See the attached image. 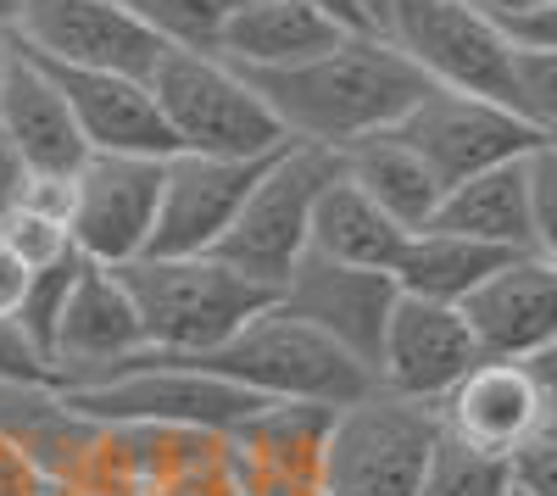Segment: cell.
Returning a JSON list of instances; mask_svg holds the SVG:
<instances>
[{"instance_id": "obj_1", "label": "cell", "mask_w": 557, "mask_h": 496, "mask_svg": "<svg viewBox=\"0 0 557 496\" xmlns=\"http://www.w3.org/2000/svg\"><path fill=\"white\" fill-rule=\"evenodd\" d=\"M246 78L268 96L273 117L285 123L296 146H323V151H346L368 134L396 128L435 89L430 73L391 34H351L335 51H323L301 67L246 73Z\"/></svg>"}, {"instance_id": "obj_2", "label": "cell", "mask_w": 557, "mask_h": 496, "mask_svg": "<svg viewBox=\"0 0 557 496\" xmlns=\"http://www.w3.org/2000/svg\"><path fill=\"white\" fill-rule=\"evenodd\" d=\"M146 335L173 357H212L235 340L257 312L278 301V290L246 280L223 257H139L117 268Z\"/></svg>"}, {"instance_id": "obj_3", "label": "cell", "mask_w": 557, "mask_h": 496, "mask_svg": "<svg viewBox=\"0 0 557 496\" xmlns=\"http://www.w3.org/2000/svg\"><path fill=\"white\" fill-rule=\"evenodd\" d=\"M62 390L96 424H173V430H207V435H235L257 408H268L262 396L223 380L201 357H173L157 346L101 380L62 385Z\"/></svg>"}, {"instance_id": "obj_4", "label": "cell", "mask_w": 557, "mask_h": 496, "mask_svg": "<svg viewBox=\"0 0 557 496\" xmlns=\"http://www.w3.org/2000/svg\"><path fill=\"white\" fill-rule=\"evenodd\" d=\"M223 380L246 385L262 401H323V408H351L368 390H380V374L346 351L335 335L296 319L290 307H268L228 340L223 351L201 357Z\"/></svg>"}, {"instance_id": "obj_5", "label": "cell", "mask_w": 557, "mask_h": 496, "mask_svg": "<svg viewBox=\"0 0 557 496\" xmlns=\"http://www.w3.org/2000/svg\"><path fill=\"white\" fill-rule=\"evenodd\" d=\"M157 107L178 151L201 157H278L296 146L262 89L218 51H168L151 73Z\"/></svg>"}, {"instance_id": "obj_6", "label": "cell", "mask_w": 557, "mask_h": 496, "mask_svg": "<svg viewBox=\"0 0 557 496\" xmlns=\"http://www.w3.org/2000/svg\"><path fill=\"white\" fill-rule=\"evenodd\" d=\"M441 408L407 401L391 390H368L341 408L330 458H323V491L330 496H418L441 452Z\"/></svg>"}, {"instance_id": "obj_7", "label": "cell", "mask_w": 557, "mask_h": 496, "mask_svg": "<svg viewBox=\"0 0 557 496\" xmlns=\"http://www.w3.org/2000/svg\"><path fill=\"white\" fill-rule=\"evenodd\" d=\"M335 178H341V151L285 146L278 162L262 173V185L246 201L240 223L223 235V246L212 257H223L228 268H240L246 280H257L268 290H285L290 274L312 257V218Z\"/></svg>"}, {"instance_id": "obj_8", "label": "cell", "mask_w": 557, "mask_h": 496, "mask_svg": "<svg viewBox=\"0 0 557 496\" xmlns=\"http://www.w3.org/2000/svg\"><path fill=\"white\" fill-rule=\"evenodd\" d=\"M385 34L430 73V84L513 107L519 45L507 39V28L491 12H480L474 0H396V17H391Z\"/></svg>"}, {"instance_id": "obj_9", "label": "cell", "mask_w": 557, "mask_h": 496, "mask_svg": "<svg viewBox=\"0 0 557 496\" xmlns=\"http://www.w3.org/2000/svg\"><path fill=\"white\" fill-rule=\"evenodd\" d=\"M396 134L435 168V178L446 190L469 185L474 173L519 162V157H530L541 146V134L507 101L462 96V89H441V84L396 123Z\"/></svg>"}, {"instance_id": "obj_10", "label": "cell", "mask_w": 557, "mask_h": 496, "mask_svg": "<svg viewBox=\"0 0 557 496\" xmlns=\"http://www.w3.org/2000/svg\"><path fill=\"white\" fill-rule=\"evenodd\" d=\"M162 190H168V162L162 157L96 151L78 168V212H73L78 251L101 268H128L139 257H151Z\"/></svg>"}, {"instance_id": "obj_11", "label": "cell", "mask_w": 557, "mask_h": 496, "mask_svg": "<svg viewBox=\"0 0 557 496\" xmlns=\"http://www.w3.org/2000/svg\"><path fill=\"white\" fill-rule=\"evenodd\" d=\"M23 51L62 62V67H96L151 78L168 45L139 23L123 0H28L17 23Z\"/></svg>"}, {"instance_id": "obj_12", "label": "cell", "mask_w": 557, "mask_h": 496, "mask_svg": "<svg viewBox=\"0 0 557 496\" xmlns=\"http://www.w3.org/2000/svg\"><path fill=\"white\" fill-rule=\"evenodd\" d=\"M273 162L278 157H201V151L168 157V190L151 257H212L223 235L240 223L246 201L257 196Z\"/></svg>"}, {"instance_id": "obj_13", "label": "cell", "mask_w": 557, "mask_h": 496, "mask_svg": "<svg viewBox=\"0 0 557 496\" xmlns=\"http://www.w3.org/2000/svg\"><path fill=\"white\" fill-rule=\"evenodd\" d=\"M485 363V346L462 307L401 296L385 330L380 351V390L407 396V401H441Z\"/></svg>"}, {"instance_id": "obj_14", "label": "cell", "mask_w": 557, "mask_h": 496, "mask_svg": "<svg viewBox=\"0 0 557 496\" xmlns=\"http://www.w3.org/2000/svg\"><path fill=\"white\" fill-rule=\"evenodd\" d=\"M396 301H401L396 274L335 262V257H318V251L290 274V285L278 290V307H290L296 319L318 324L323 335H335L374 374H380V351H385V330H391Z\"/></svg>"}, {"instance_id": "obj_15", "label": "cell", "mask_w": 557, "mask_h": 496, "mask_svg": "<svg viewBox=\"0 0 557 496\" xmlns=\"http://www.w3.org/2000/svg\"><path fill=\"white\" fill-rule=\"evenodd\" d=\"M341 408L323 401H268L235 435H228V463H235L246 496H296L323 491V458H330Z\"/></svg>"}, {"instance_id": "obj_16", "label": "cell", "mask_w": 557, "mask_h": 496, "mask_svg": "<svg viewBox=\"0 0 557 496\" xmlns=\"http://www.w3.org/2000/svg\"><path fill=\"white\" fill-rule=\"evenodd\" d=\"M552 419V390L530 363H485L441 401V424L451 441L474 446L485 458H513L546 430Z\"/></svg>"}, {"instance_id": "obj_17", "label": "cell", "mask_w": 557, "mask_h": 496, "mask_svg": "<svg viewBox=\"0 0 557 496\" xmlns=\"http://www.w3.org/2000/svg\"><path fill=\"white\" fill-rule=\"evenodd\" d=\"M139 351H151V335H146V319H139L123 274L89 262L67 312H62V330H57V351H51L57 385L101 380V374L134 363Z\"/></svg>"}, {"instance_id": "obj_18", "label": "cell", "mask_w": 557, "mask_h": 496, "mask_svg": "<svg viewBox=\"0 0 557 496\" xmlns=\"http://www.w3.org/2000/svg\"><path fill=\"white\" fill-rule=\"evenodd\" d=\"M469 324L496 363H535L557 340V262L541 251L507 257L496 274L462 301Z\"/></svg>"}, {"instance_id": "obj_19", "label": "cell", "mask_w": 557, "mask_h": 496, "mask_svg": "<svg viewBox=\"0 0 557 496\" xmlns=\"http://www.w3.org/2000/svg\"><path fill=\"white\" fill-rule=\"evenodd\" d=\"M34 57V51H28ZM45 62V57H39ZM51 78L62 84V96L84 128L89 151H112V157H178V140L157 107L151 78H128V73H96V67H62L45 62Z\"/></svg>"}, {"instance_id": "obj_20", "label": "cell", "mask_w": 557, "mask_h": 496, "mask_svg": "<svg viewBox=\"0 0 557 496\" xmlns=\"http://www.w3.org/2000/svg\"><path fill=\"white\" fill-rule=\"evenodd\" d=\"M0 123L12 128V140L23 146L34 173H78L96 157L78 117H73V107H67V96H62V84L28 51H17L7 84H0Z\"/></svg>"}, {"instance_id": "obj_21", "label": "cell", "mask_w": 557, "mask_h": 496, "mask_svg": "<svg viewBox=\"0 0 557 496\" xmlns=\"http://www.w3.org/2000/svg\"><path fill=\"white\" fill-rule=\"evenodd\" d=\"M341 39H351V28H341L330 12L307 7V0H235L218 57L246 73H278L335 51Z\"/></svg>"}, {"instance_id": "obj_22", "label": "cell", "mask_w": 557, "mask_h": 496, "mask_svg": "<svg viewBox=\"0 0 557 496\" xmlns=\"http://www.w3.org/2000/svg\"><path fill=\"white\" fill-rule=\"evenodd\" d=\"M96 435H101V424L78 413L57 380H7L0 385V441L23 446L45 474L73 480V469L96 446Z\"/></svg>"}, {"instance_id": "obj_23", "label": "cell", "mask_w": 557, "mask_h": 496, "mask_svg": "<svg viewBox=\"0 0 557 496\" xmlns=\"http://www.w3.org/2000/svg\"><path fill=\"white\" fill-rule=\"evenodd\" d=\"M341 168H346V178L351 185H362L368 196H374L401 230H430L435 223V212H441V201H446V185L435 178V168L418 157L396 128H385V134H368V140H357V146H346L341 151Z\"/></svg>"}, {"instance_id": "obj_24", "label": "cell", "mask_w": 557, "mask_h": 496, "mask_svg": "<svg viewBox=\"0 0 557 496\" xmlns=\"http://www.w3.org/2000/svg\"><path fill=\"white\" fill-rule=\"evenodd\" d=\"M430 230H451V235H469L480 246L496 251H535V230H530V173L524 157L474 173L469 185H451L441 212Z\"/></svg>"}, {"instance_id": "obj_25", "label": "cell", "mask_w": 557, "mask_h": 496, "mask_svg": "<svg viewBox=\"0 0 557 496\" xmlns=\"http://www.w3.org/2000/svg\"><path fill=\"white\" fill-rule=\"evenodd\" d=\"M412 230L401 223L368 196L362 185H351L346 168L330 190L318 201V218H312V251L318 257H335V262H357V268H385L396 274V262L407 251Z\"/></svg>"}, {"instance_id": "obj_26", "label": "cell", "mask_w": 557, "mask_h": 496, "mask_svg": "<svg viewBox=\"0 0 557 496\" xmlns=\"http://www.w3.org/2000/svg\"><path fill=\"white\" fill-rule=\"evenodd\" d=\"M507 257H519V251H496L469 235H451V230H418L396 262V285H401V296L462 307Z\"/></svg>"}, {"instance_id": "obj_27", "label": "cell", "mask_w": 557, "mask_h": 496, "mask_svg": "<svg viewBox=\"0 0 557 496\" xmlns=\"http://www.w3.org/2000/svg\"><path fill=\"white\" fill-rule=\"evenodd\" d=\"M168 51H218L235 0H123Z\"/></svg>"}, {"instance_id": "obj_28", "label": "cell", "mask_w": 557, "mask_h": 496, "mask_svg": "<svg viewBox=\"0 0 557 496\" xmlns=\"http://www.w3.org/2000/svg\"><path fill=\"white\" fill-rule=\"evenodd\" d=\"M418 496H519L513 458H485L474 446L441 435V452L430 463V480Z\"/></svg>"}, {"instance_id": "obj_29", "label": "cell", "mask_w": 557, "mask_h": 496, "mask_svg": "<svg viewBox=\"0 0 557 496\" xmlns=\"http://www.w3.org/2000/svg\"><path fill=\"white\" fill-rule=\"evenodd\" d=\"M84 268H89V257H84V251H73V257H62L57 268H39L34 285H28V301H23V312H17V324H23V335H28L45 357L57 351L62 312H67V301H73L78 280H84Z\"/></svg>"}, {"instance_id": "obj_30", "label": "cell", "mask_w": 557, "mask_h": 496, "mask_svg": "<svg viewBox=\"0 0 557 496\" xmlns=\"http://www.w3.org/2000/svg\"><path fill=\"white\" fill-rule=\"evenodd\" d=\"M0 235H7V246L34 268V274H39V268H57L62 257H73V251H78V240H73L67 223L45 218V212H28V207H17V212L0 218Z\"/></svg>"}, {"instance_id": "obj_31", "label": "cell", "mask_w": 557, "mask_h": 496, "mask_svg": "<svg viewBox=\"0 0 557 496\" xmlns=\"http://www.w3.org/2000/svg\"><path fill=\"white\" fill-rule=\"evenodd\" d=\"M519 117L541 134L557 140V51H519Z\"/></svg>"}, {"instance_id": "obj_32", "label": "cell", "mask_w": 557, "mask_h": 496, "mask_svg": "<svg viewBox=\"0 0 557 496\" xmlns=\"http://www.w3.org/2000/svg\"><path fill=\"white\" fill-rule=\"evenodd\" d=\"M530 173V230H535V251L557 262V140H541L524 157Z\"/></svg>"}, {"instance_id": "obj_33", "label": "cell", "mask_w": 557, "mask_h": 496, "mask_svg": "<svg viewBox=\"0 0 557 496\" xmlns=\"http://www.w3.org/2000/svg\"><path fill=\"white\" fill-rule=\"evenodd\" d=\"M513 485H519V496H557V396H552L546 430L524 452H513Z\"/></svg>"}, {"instance_id": "obj_34", "label": "cell", "mask_w": 557, "mask_h": 496, "mask_svg": "<svg viewBox=\"0 0 557 496\" xmlns=\"http://www.w3.org/2000/svg\"><path fill=\"white\" fill-rule=\"evenodd\" d=\"M146 496H246V485H240L235 463H228V435H223V446H218V452H212L207 463L173 474L168 485H157V491H146Z\"/></svg>"}, {"instance_id": "obj_35", "label": "cell", "mask_w": 557, "mask_h": 496, "mask_svg": "<svg viewBox=\"0 0 557 496\" xmlns=\"http://www.w3.org/2000/svg\"><path fill=\"white\" fill-rule=\"evenodd\" d=\"M7 380H57L51 357H45L17 319H0V385Z\"/></svg>"}, {"instance_id": "obj_36", "label": "cell", "mask_w": 557, "mask_h": 496, "mask_svg": "<svg viewBox=\"0 0 557 496\" xmlns=\"http://www.w3.org/2000/svg\"><path fill=\"white\" fill-rule=\"evenodd\" d=\"M28 212H45L73 230V212H78V173H34L28 190H23Z\"/></svg>"}, {"instance_id": "obj_37", "label": "cell", "mask_w": 557, "mask_h": 496, "mask_svg": "<svg viewBox=\"0 0 557 496\" xmlns=\"http://www.w3.org/2000/svg\"><path fill=\"white\" fill-rule=\"evenodd\" d=\"M28 178H34V168H28L23 146L12 140V128L0 123V218L23 207V190H28Z\"/></svg>"}, {"instance_id": "obj_38", "label": "cell", "mask_w": 557, "mask_h": 496, "mask_svg": "<svg viewBox=\"0 0 557 496\" xmlns=\"http://www.w3.org/2000/svg\"><path fill=\"white\" fill-rule=\"evenodd\" d=\"M28 285H34V268L7 246V235H0V319H17L23 301H28Z\"/></svg>"}, {"instance_id": "obj_39", "label": "cell", "mask_w": 557, "mask_h": 496, "mask_svg": "<svg viewBox=\"0 0 557 496\" xmlns=\"http://www.w3.org/2000/svg\"><path fill=\"white\" fill-rule=\"evenodd\" d=\"M39 480H45V469L23 452V446L0 441V496H34Z\"/></svg>"}, {"instance_id": "obj_40", "label": "cell", "mask_w": 557, "mask_h": 496, "mask_svg": "<svg viewBox=\"0 0 557 496\" xmlns=\"http://www.w3.org/2000/svg\"><path fill=\"white\" fill-rule=\"evenodd\" d=\"M502 28H507V39H513L519 51H557V0L541 7V12H530V17L502 23Z\"/></svg>"}, {"instance_id": "obj_41", "label": "cell", "mask_w": 557, "mask_h": 496, "mask_svg": "<svg viewBox=\"0 0 557 496\" xmlns=\"http://www.w3.org/2000/svg\"><path fill=\"white\" fill-rule=\"evenodd\" d=\"M307 7H318V12H330L341 28H351V34H380L374 28V17L362 12V0H307Z\"/></svg>"}, {"instance_id": "obj_42", "label": "cell", "mask_w": 557, "mask_h": 496, "mask_svg": "<svg viewBox=\"0 0 557 496\" xmlns=\"http://www.w3.org/2000/svg\"><path fill=\"white\" fill-rule=\"evenodd\" d=\"M480 12H491L496 23H513V17H530V12H541V7H552V0H474Z\"/></svg>"}, {"instance_id": "obj_43", "label": "cell", "mask_w": 557, "mask_h": 496, "mask_svg": "<svg viewBox=\"0 0 557 496\" xmlns=\"http://www.w3.org/2000/svg\"><path fill=\"white\" fill-rule=\"evenodd\" d=\"M17 51H23V39H17V28H0V84H7V73H12Z\"/></svg>"}, {"instance_id": "obj_44", "label": "cell", "mask_w": 557, "mask_h": 496, "mask_svg": "<svg viewBox=\"0 0 557 496\" xmlns=\"http://www.w3.org/2000/svg\"><path fill=\"white\" fill-rule=\"evenodd\" d=\"M530 369H535V374H541V385H546V390L557 396V340H552V346H546V351L535 357V363H530Z\"/></svg>"}, {"instance_id": "obj_45", "label": "cell", "mask_w": 557, "mask_h": 496, "mask_svg": "<svg viewBox=\"0 0 557 496\" xmlns=\"http://www.w3.org/2000/svg\"><path fill=\"white\" fill-rule=\"evenodd\" d=\"M362 12L374 17V28L385 34V28H391V17H396V0H362Z\"/></svg>"}, {"instance_id": "obj_46", "label": "cell", "mask_w": 557, "mask_h": 496, "mask_svg": "<svg viewBox=\"0 0 557 496\" xmlns=\"http://www.w3.org/2000/svg\"><path fill=\"white\" fill-rule=\"evenodd\" d=\"M34 496H78V485H73V480H62V474H45Z\"/></svg>"}, {"instance_id": "obj_47", "label": "cell", "mask_w": 557, "mask_h": 496, "mask_svg": "<svg viewBox=\"0 0 557 496\" xmlns=\"http://www.w3.org/2000/svg\"><path fill=\"white\" fill-rule=\"evenodd\" d=\"M23 7H28V0H0V28H17L23 23Z\"/></svg>"}, {"instance_id": "obj_48", "label": "cell", "mask_w": 557, "mask_h": 496, "mask_svg": "<svg viewBox=\"0 0 557 496\" xmlns=\"http://www.w3.org/2000/svg\"><path fill=\"white\" fill-rule=\"evenodd\" d=\"M296 496H330V491H296Z\"/></svg>"}]
</instances>
